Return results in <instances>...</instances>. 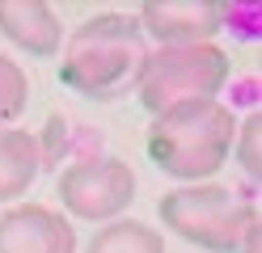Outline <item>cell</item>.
<instances>
[{"instance_id": "7c38bea8", "label": "cell", "mask_w": 262, "mask_h": 253, "mask_svg": "<svg viewBox=\"0 0 262 253\" xmlns=\"http://www.w3.org/2000/svg\"><path fill=\"white\" fill-rule=\"evenodd\" d=\"M233 152H237V165L245 177H254V186L262 181V114L250 110L237 123V135H233Z\"/></svg>"}, {"instance_id": "7a4b0ae2", "label": "cell", "mask_w": 262, "mask_h": 253, "mask_svg": "<svg viewBox=\"0 0 262 253\" xmlns=\"http://www.w3.org/2000/svg\"><path fill=\"white\" fill-rule=\"evenodd\" d=\"M144 55V34L136 26V17L123 13H97L80 26L59 59V80L72 93L85 97H110L123 80H131L140 72Z\"/></svg>"}, {"instance_id": "4fadbf2b", "label": "cell", "mask_w": 262, "mask_h": 253, "mask_svg": "<svg viewBox=\"0 0 262 253\" xmlns=\"http://www.w3.org/2000/svg\"><path fill=\"white\" fill-rule=\"evenodd\" d=\"M258 236H262V215H258V219H250V228L241 232V245H237V253H262Z\"/></svg>"}, {"instance_id": "3957f363", "label": "cell", "mask_w": 262, "mask_h": 253, "mask_svg": "<svg viewBox=\"0 0 262 253\" xmlns=\"http://www.w3.org/2000/svg\"><path fill=\"white\" fill-rule=\"evenodd\" d=\"M228 72L233 59L220 42H194V47H157L144 55L140 72H136V97L152 118L190 106V101H211Z\"/></svg>"}, {"instance_id": "8fae6325", "label": "cell", "mask_w": 262, "mask_h": 253, "mask_svg": "<svg viewBox=\"0 0 262 253\" xmlns=\"http://www.w3.org/2000/svg\"><path fill=\"white\" fill-rule=\"evenodd\" d=\"M30 106V76L17 59H9L0 51V127L17 123Z\"/></svg>"}, {"instance_id": "52a82bcc", "label": "cell", "mask_w": 262, "mask_h": 253, "mask_svg": "<svg viewBox=\"0 0 262 253\" xmlns=\"http://www.w3.org/2000/svg\"><path fill=\"white\" fill-rule=\"evenodd\" d=\"M140 34H152L161 47H194L220 34L224 9L211 0H148L140 5Z\"/></svg>"}, {"instance_id": "277c9868", "label": "cell", "mask_w": 262, "mask_h": 253, "mask_svg": "<svg viewBox=\"0 0 262 253\" xmlns=\"http://www.w3.org/2000/svg\"><path fill=\"white\" fill-rule=\"evenodd\" d=\"M161 224L178 232L182 241L199 245L207 253H237L241 232L250 228V219H258L254 202L237 198L233 190H224L220 181H194L178 186L161 198Z\"/></svg>"}, {"instance_id": "ba28073f", "label": "cell", "mask_w": 262, "mask_h": 253, "mask_svg": "<svg viewBox=\"0 0 262 253\" xmlns=\"http://www.w3.org/2000/svg\"><path fill=\"white\" fill-rule=\"evenodd\" d=\"M0 34L34 59H55L63 47V21L42 0H0Z\"/></svg>"}, {"instance_id": "5b68a950", "label": "cell", "mask_w": 262, "mask_h": 253, "mask_svg": "<svg viewBox=\"0 0 262 253\" xmlns=\"http://www.w3.org/2000/svg\"><path fill=\"white\" fill-rule=\"evenodd\" d=\"M55 190H59V202L72 219L110 224V219H123V211L136 202V173L119 156L76 160L59 173Z\"/></svg>"}, {"instance_id": "30bf717a", "label": "cell", "mask_w": 262, "mask_h": 253, "mask_svg": "<svg viewBox=\"0 0 262 253\" xmlns=\"http://www.w3.org/2000/svg\"><path fill=\"white\" fill-rule=\"evenodd\" d=\"M85 253H165V236L161 228L144 224V219H110L93 232Z\"/></svg>"}, {"instance_id": "9c48e42d", "label": "cell", "mask_w": 262, "mask_h": 253, "mask_svg": "<svg viewBox=\"0 0 262 253\" xmlns=\"http://www.w3.org/2000/svg\"><path fill=\"white\" fill-rule=\"evenodd\" d=\"M38 165H42V148L34 135L17 127H0V202L26 194L38 177Z\"/></svg>"}, {"instance_id": "6da1fadb", "label": "cell", "mask_w": 262, "mask_h": 253, "mask_svg": "<svg viewBox=\"0 0 262 253\" xmlns=\"http://www.w3.org/2000/svg\"><path fill=\"white\" fill-rule=\"evenodd\" d=\"M233 135H237V118L220 97L211 101H190L152 118L148 127V148L152 165L161 173H169L178 181H207L211 173H220V165L233 152Z\"/></svg>"}, {"instance_id": "8992f818", "label": "cell", "mask_w": 262, "mask_h": 253, "mask_svg": "<svg viewBox=\"0 0 262 253\" xmlns=\"http://www.w3.org/2000/svg\"><path fill=\"white\" fill-rule=\"evenodd\" d=\"M0 253H80L76 228L63 211L17 202L0 215Z\"/></svg>"}]
</instances>
